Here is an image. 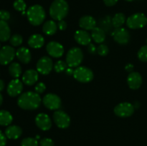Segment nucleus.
<instances>
[{
    "instance_id": "nucleus-1",
    "label": "nucleus",
    "mask_w": 147,
    "mask_h": 146,
    "mask_svg": "<svg viewBox=\"0 0 147 146\" xmlns=\"http://www.w3.org/2000/svg\"><path fill=\"white\" fill-rule=\"evenodd\" d=\"M41 103V98L38 93L26 92L19 97L17 104L23 110H33L38 108Z\"/></svg>"
},
{
    "instance_id": "nucleus-2",
    "label": "nucleus",
    "mask_w": 147,
    "mask_h": 146,
    "mask_svg": "<svg viewBox=\"0 0 147 146\" xmlns=\"http://www.w3.org/2000/svg\"><path fill=\"white\" fill-rule=\"evenodd\" d=\"M69 6L65 0H55L50 7V14L55 20H63L68 14Z\"/></svg>"
},
{
    "instance_id": "nucleus-3",
    "label": "nucleus",
    "mask_w": 147,
    "mask_h": 146,
    "mask_svg": "<svg viewBox=\"0 0 147 146\" xmlns=\"http://www.w3.org/2000/svg\"><path fill=\"white\" fill-rule=\"evenodd\" d=\"M27 19L30 24L34 26H38L44 21L45 19V11L42 6L35 4L28 9L27 11Z\"/></svg>"
},
{
    "instance_id": "nucleus-4",
    "label": "nucleus",
    "mask_w": 147,
    "mask_h": 146,
    "mask_svg": "<svg viewBox=\"0 0 147 146\" xmlns=\"http://www.w3.org/2000/svg\"><path fill=\"white\" fill-rule=\"evenodd\" d=\"M83 60V53L78 47H73L67 52L66 63L70 67H76L80 65Z\"/></svg>"
},
{
    "instance_id": "nucleus-5",
    "label": "nucleus",
    "mask_w": 147,
    "mask_h": 146,
    "mask_svg": "<svg viewBox=\"0 0 147 146\" xmlns=\"http://www.w3.org/2000/svg\"><path fill=\"white\" fill-rule=\"evenodd\" d=\"M147 24V17L142 13H136L132 14L126 20L128 27L133 29H140L146 26Z\"/></svg>"
},
{
    "instance_id": "nucleus-6",
    "label": "nucleus",
    "mask_w": 147,
    "mask_h": 146,
    "mask_svg": "<svg viewBox=\"0 0 147 146\" xmlns=\"http://www.w3.org/2000/svg\"><path fill=\"white\" fill-rule=\"evenodd\" d=\"M75 79L83 83L89 82L93 79V73L90 69L86 67H78L73 72Z\"/></svg>"
},
{
    "instance_id": "nucleus-7",
    "label": "nucleus",
    "mask_w": 147,
    "mask_h": 146,
    "mask_svg": "<svg viewBox=\"0 0 147 146\" xmlns=\"http://www.w3.org/2000/svg\"><path fill=\"white\" fill-rule=\"evenodd\" d=\"M42 102L47 108L51 110H58L61 107V99L55 94H47L43 97Z\"/></svg>"
},
{
    "instance_id": "nucleus-8",
    "label": "nucleus",
    "mask_w": 147,
    "mask_h": 146,
    "mask_svg": "<svg viewBox=\"0 0 147 146\" xmlns=\"http://www.w3.org/2000/svg\"><path fill=\"white\" fill-rule=\"evenodd\" d=\"M16 55L15 50L11 46H4L0 50V64L7 65L14 60Z\"/></svg>"
},
{
    "instance_id": "nucleus-9",
    "label": "nucleus",
    "mask_w": 147,
    "mask_h": 146,
    "mask_svg": "<svg viewBox=\"0 0 147 146\" xmlns=\"http://www.w3.org/2000/svg\"><path fill=\"white\" fill-rule=\"evenodd\" d=\"M134 113V107L129 102H122L116 106L114 113L121 117H130Z\"/></svg>"
},
{
    "instance_id": "nucleus-10",
    "label": "nucleus",
    "mask_w": 147,
    "mask_h": 146,
    "mask_svg": "<svg viewBox=\"0 0 147 146\" xmlns=\"http://www.w3.org/2000/svg\"><path fill=\"white\" fill-rule=\"evenodd\" d=\"M53 67V63L51 58L44 56L38 60L37 63V70L42 74H48Z\"/></svg>"
},
{
    "instance_id": "nucleus-11",
    "label": "nucleus",
    "mask_w": 147,
    "mask_h": 146,
    "mask_svg": "<svg viewBox=\"0 0 147 146\" xmlns=\"http://www.w3.org/2000/svg\"><path fill=\"white\" fill-rule=\"evenodd\" d=\"M53 119L55 124L60 128H67L70 124V118L69 115L61 110L55 112L53 114Z\"/></svg>"
},
{
    "instance_id": "nucleus-12",
    "label": "nucleus",
    "mask_w": 147,
    "mask_h": 146,
    "mask_svg": "<svg viewBox=\"0 0 147 146\" xmlns=\"http://www.w3.org/2000/svg\"><path fill=\"white\" fill-rule=\"evenodd\" d=\"M113 40L120 44H126L130 40V34L126 29L116 28L113 33Z\"/></svg>"
},
{
    "instance_id": "nucleus-13",
    "label": "nucleus",
    "mask_w": 147,
    "mask_h": 146,
    "mask_svg": "<svg viewBox=\"0 0 147 146\" xmlns=\"http://www.w3.org/2000/svg\"><path fill=\"white\" fill-rule=\"evenodd\" d=\"M47 53L51 57L58 58L63 56L64 53V47L60 43L57 42H50L47 44L46 47Z\"/></svg>"
},
{
    "instance_id": "nucleus-14",
    "label": "nucleus",
    "mask_w": 147,
    "mask_h": 146,
    "mask_svg": "<svg viewBox=\"0 0 147 146\" xmlns=\"http://www.w3.org/2000/svg\"><path fill=\"white\" fill-rule=\"evenodd\" d=\"M35 123L37 127L42 130H50L52 126V122L50 117L45 113H40L35 118Z\"/></svg>"
},
{
    "instance_id": "nucleus-15",
    "label": "nucleus",
    "mask_w": 147,
    "mask_h": 146,
    "mask_svg": "<svg viewBox=\"0 0 147 146\" xmlns=\"http://www.w3.org/2000/svg\"><path fill=\"white\" fill-rule=\"evenodd\" d=\"M23 90L22 82L18 79H14L7 86V93L11 97H16L22 92Z\"/></svg>"
},
{
    "instance_id": "nucleus-16",
    "label": "nucleus",
    "mask_w": 147,
    "mask_h": 146,
    "mask_svg": "<svg viewBox=\"0 0 147 146\" xmlns=\"http://www.w3.org/2000/svg\"><path fill=\"white\" fill-rule=\"evenodd\" d=\"M127 82L129 87L132 90H137L141 87L142 84V75L139 72H132L129 73L127 77Z\"/></svg>"
},
{
    "instance_id": "nucleus-17",
    "label": "nucleus",
    "mask_w": 147,
    "mask_h": 146,
    "mask_svg": "<svg viewBox=\"0 0 147 146\" xmlns=\"http://www.w3.org/2000/svg\"><path fill=\"white\" fill-rule=\"evenodd\" d=\"M91 35L86 30H78L75 34V40L81 45H88L91 42Z\"/></svg>"
},
{
    "instance_id": "nucleus-18",
    "label": "nucleus",
    "mask_w": 147,
    "mask_h": 146,
    "mask_svg": "<svg viewBox=\"0 0 147 146\" xmlns=\"http://www.w3.org/2000/svg\"><path fill=\"white\" fill-rule=\"evenodd\" d=\"M79 25L84 30H93L96 26V21L91 16L86 15L80 19Z\"/></svg>"
},
{
    "instance_id": "nucleus-19",
    "label": "nucleus",
    "mask_w": 147,
    "mask_h": 146,
    "mask_svg": "<svg viewBox=\"0 0 147 146\" xmlns=\"http://www.w3.org/2000/svg\"><path fill=\"white\" fill-rule=\"evenodd\" d=\"M38 80V72L34 70H28L23 74L22 81L27 85H32Z\"/></svg>"
},
{
    "instance_id": "nucleus-20",
    "label": "nucleus",
    "mask_w": 147,
    "mask_h": 146,
    "mask_svg": "<svg viewBox=\"0 0 147 146\" xmlns=\"http://www.w3.org/2000/svg\"><path fill=\"white\" fill-rule=\"evenodd\" d=\"M16 56H17V59L24 64H28L31 61V52L29 49L26 48V47L19 48L16 52Z\"/></svg>"
},
{
    "instance_id": "nucleus-21",
    "label": "nucleus",
    "mask_w": 147,
    "mask_h": 146,
    "mask_svg": "<svg viewBox=\"0 0 147 146\" xmlns=\"http://www.w3.org/2000/svg\"><path fill=\"white\" fill-rule=\"evenodd\" d=\"M22 133V130L20 127L17 125H10L6 129L5 135L9 139H15L19 138Z\"/></svg>"
},
{
    "instance_id": "nucleus-22",
    "label": "nucleus",
    "mask_w": 147,
    "mask_h": 146,
    "mask_svg": "<svg viewBox=\"0 0 147 146\" xmlns=\"http://www.w3.org/2000/svg\"><path fill=\"white\" fill-rule=\"evenodd\" d=\"M11 30L7 21L0 20V41L6 42L10 39Z\"/></svg>"
},
{
    "instance_id": "nucleus-23",
    "label": "nucleus",
    "mask_w": 147,
    "mask_h": 146,
    "mask_svg": "<svg viewBox=\"0 0 147 146\" xmlns=\"http://www.w3.org/2000/svg\"><path fill=\"white\" fill-rule=\"evenodd\" d=\"M44 37L39 34H35L32 35L28 40V44L32 48H40L44 45Z\"/></svg>"
},
{
    "instance_id": "nucleus-24",
    "label": "nucleus",
    "mask_w": 147,
    "mask_h": 146,
    "mask_svg": "<svg viewBox=\"0 0 147 146\" xmlns=\"http://www.w3.org/2000/svg\"><path fill=\"white\" fill-rule=\"evenodd\" d=\"M91 37L94 40L95 42L100 44L104 42L105 39H106V33L103 29L96 27L92 30Z\"/></svg>"
},
{
    "instance_id": "nucleus-25",
    "label": "nucleus",
    "mask_w": 147,
    "mask_h": 146,
    "mask_svg": "<svg viewBox=\"0 0 147 146\" xmlns=\"http://www.w3.org/2000/svg\"><path fill=\"white\" fill-rule=\"evenodd\" d=\"M57 29V24L53 20H49L44 24L42 27L43 32L47 35H53L56 32Z\"/></svg>"
},
{
    "instance_id": "nucleus-26",
    "label": "nucleus",
    "mask_w": 147,
    "mask_h": 146,
    "mask_svg": "<svg viewBox=\"0 0 147 146\" xmlns=\"http://www.w3.org/2000/svg\"><path fill=\"white\" fill-rule=\"evenodd\" d=\"M13 120L12 115L7 110H0V125L8 126Z\"/></svg>"
},
{
    "instance_id": "nucleus-27",
    "label": "nucleus",
    "mask_w": 147,
    "mask_h": 146,
    "mask_svg": "<svg viewBox=\"0 0 147 146\" xmlns=\"http://www.w3.org/2000/svg\"><path fill=\"white\" fill-rule=\"evenodd\" d=\"M126 21V16L123 13H117L114 15V17L112 18L111 22L112 25L115 28H120Z\"/></svg>"
},
{
    "instance_id": "nucleus-28",
    "label": "nucleus",
    "mask_w": 147,
    "mask_h": 146,
    "mask_svg": "<svg viewBox=\"0 0 147 146\" xmlns=\"http://www.w3.org/2000/svg\"><path fill=\"white\" fill-rule=\"evenodd\" d=\"M9 74L14 78L17 79L20 77L22 74V67L20 64L17 62H12L9 67Z\"/></svg>"
},
{
    "instance_id": "nucleus-29",
    "label": "nucleus",
    "mask_w": 147,
    "mask_h": 146,
    "mask_svg": "<svg viewBox=\"0 0 147 146\" xmlns=\"http://www.w3.org/2000/svg\"><path fill=\"white\" fill-rule=\"evenodd\" d=\"M23 42V38L20 34H15L11 36L9 39V42L14 47H17V46L21 45Z\"/></svg>"
},
{
    "instance_id": "nucleus-30",
    "label": "nucleus",
    "mask_w": 147,
    "mask_h": 146,
    "mask_svg": "<svg viewBox=\"0 0 147 146\" xmlns=\"http://www.w3.org/2000/svg\"><path fill=\"white\" fill-rule=\"evenodd\" d=\"M22 146H38V142L32 137H27L23 139L21 143Z\"/></svg>"
},
{
    "instance_id": "nucleus-31",
    "label": "nucleus",
    "mask_w": 147,
    "mask_h": 146,
    "mask_svg": "<svg viewBox=\"0 0 147 146\" xmlns=\"http://www.w3.org/2000/svg\"><path fill=\"white\" fill-rule=\"evenodd\" d=\"M67 64L66 62H65L63 60H59L54 65V70L55 71L57 72H61L64 71L65 70L67 69Z\"/></svg>"
},
{
    "instance_id": "nucleus-32",
    "label": "nucleus",
    "mask_w": 147,
    "mask_h": 146,
    "mask_svg": "<svg viewBox=\"0 0 147 146\" xmlns=\"http://www.w3.org/2000/svg\"><path fill=\"white\" fill-rule=\"evenodd\" d=\"M14 8L16 10L20 11H24V10L26 9V3L24 2L23 0H16L14 2Z\"/></svg>"
},
{
    "instance_id": "nucleus-33",
    "label": "nucleus",
    "mask_w": 147,
    "mask_h": 146,
    "mask_svg": "<svg viewBox=\"0 0 147 146\" xmlns=\"http://www.w3.org/2000/svg\"><path fill=\"white\" fill-rule=\"evenodd\" d=\"M138 57L142 62H147V45L143 46L138 52Z\"/></svg>"
},
{
    "instance_id": "nucleus-34",
    "label": "nucleus",
    "mask_w": 147,
    "mask_h": 146,
    "mask_svg": "<svg viewBox=\"0 0 147 146\" xmlns=\"http://www.w3.org/2000/svg\"><path fill=\"white\" fill-rule=\"evenodd\" d=\"M109 47L106 44H100L97 48V52L100 56H106L109 53Z\"/></svg>"
},
{
    "instance_id": "nucleus-35",
    "label": "nucleus",
    "mask_w": 147,
    "mask_h": 146,
    "mask_svg": "<svg viewBox=\"0 0 147 146\" xmlns=\"http://www.w3.org/2000/svg\"><path fill=\"white\" fill-rule=\"evenodd\" d=\"M10 19V14L7 10H0V20L2 21H8Z\"/></svg>"
},
{
    "instance_id": "nucleus-36",
    "label": "nucleus",
    "mask_w": 147,
    "mask_h": 146,
    "mask_svg": "<svg viewBox=\"0 0 147 146\" xmlns=\"http://www.w3.org/2000/svg\"><path fill=\"white\" fill-rule=\"evenodd\" d=\"M46 89V86L45 84H44L43 82H39L37 85L35 86V92L38 94H41V93L44 92V91Z\"/></svg>"
},
{
    "instance_id": "nucleus-37",
    "label": "nucleus",
    "mask_w": 147,
    "mask_h": 146,
    "mask_svg": "<svg viewBox=\"0 0 147 146\" xmlns=\"http://www.w3.org/2000/svg\"><path fill=\"white\" fill-rule=\"evenodd\" d=\"M41 146H54V142L50 138H44L40 141Z\"/></svg>"
},
{
    "instance_id": "nucleus-38",
    "label": "nucleus",
    "mask_w": 147,
    "mask_h": 146,
    "mask_svg": "<svg viewBox=\"0 0 147 146\" xmlns=\"http://www.w3.org/2000/svg\"><path fill=\"white\" fill-rule=\"evenodd\" d=\"M57 27L60 29V30H65L67 28V23L64 20H60L57 23Z\"/></svg>"
},
{
    "instance_id": "nucleus-39",
    "label": "nucleus",
    "mask_w": 147,
    "mask_h": 146,
    "mask_svg": "<svg viewBox=\"0 0 147 146\" xmlns=\"http://www.w3.org/2000/svg\"><path fill=\"white\" fill-rule=\"evenodd\" d=\"M7 143V137L0 131V146H5Z\"/></svg>"
},
{
    "instance_id": "nucleus-40",
    "label": "nucleus",
    "mask_w": 147,
    "mask_h": 146,
    "mask_svg": "<svg viewBox=\"0 0 147 146\" xmlns=\"http://www.w3.org/2000/svg\"><path fill=\"white\" fill-rule=\"evenodd\" d=\"M88 52L90 53V54H95V53L97 52V49H96V46H95L93 44H91V43H90V44H88Z\"/></svg>"
},
{
    "instance_id": "nucleus-41",
    "label": "nucleus",
    "mask_w": 147,
    "mask_h": 146,
    "mask_svg": "<svg viewBox=\"0 0 147 146\" xmlns=\"http://www.w3.org/2000/svg\"><path fill=\"white\" fill-rule=\"evenodd\" d=\"M118 1L119 0H103V2L108 7H112L114 6L118 2Z\"/></svg>"
},
{
    "instance_id": "nucleus-42",
    "label": "nucleus",
    "mask_w": 147,
    "mask_h": 146,
    "mask_svg": "<svg viewBox=\"0 0 147 146\" xmlns=\"http://www.w3.org/2000/svg\"><path fill=\"white\" fill-rule=\"evenodd\" d=\"M125 69H126V70L127 72H133V70H134V66L133 64H127V65L125 67Z\"/></svg>"
},
{
    "instance_id": "nucleus-43",
    "label": "nucleus",
    "mask_w": 147,
    "mask_h": 146,
    "mask_svg": "<svg viewBox=\"0 0 147 146\" xmlns=\"http://www.w3.org/2000/svg\"><path fill=\"white\" fill-rule=\"evenodd\" d=\"M4 86H5L4 82L2 80H0V92H1L3 90H4Z\"/></svg>"
},
{
    "instance_id": "nucleus-44",
    "label": "nucleus",
    "mask_w": 147,
    "mask_h": 146,
    "mask_svg": "<svg viewBox=\"0 0 147 146\" xmlns=\"http://www.w3.org/2000/svg\"><path fill=\"white\" fill-rule=\"evenodd\" d=\"M73 72H74V70H73L72 68H68V69H66V73L69 75L70 74H73Z\"/></svg>"
},
{
    "instance_id": "nucleus-45",
    "label": "nucleus",
    "mask_w": 147,
    "mask_h": 146,
    "mask_svg": "<svg viewBox=\"0 0 147 146\" xmlns=\"http://www.w3.org/2000/svg\"><path fill=\"white\" fill-rule=\"evenodd\" d=\"M2 102H3V97L2 95H1V93H0V106H1V104H2Z\"/></svg>"
},
{
    "instance_id": "nucleus-46",
    "label": "nucleus",
    "mask_w": 147,
    "mask_h": 146,
    "mask_svg": "<svg viewBox=\"0 0 147 146\" xmlns=\"http://www.w3.org/2000/svg\"><path fill=\"white\" fill-rule=\"evenodd\" d=\"M126 1H134V0H126Z\"/></svg>"
},
{
    "instance_id": "nucleus-47",
    "label": "nucleus",
    "mask_w": 147,
    "mask_h": 146,
    "mask_svg": "<svg viewBox=\"0 0 147 146\" xmlns=\"http://www.w3.org/2000/svg\"><path fill=\"white\" fill-rule=\"evenodd\" d=\"M0 47H1V44H0Z\"/></svg>"
}]
</instances>
